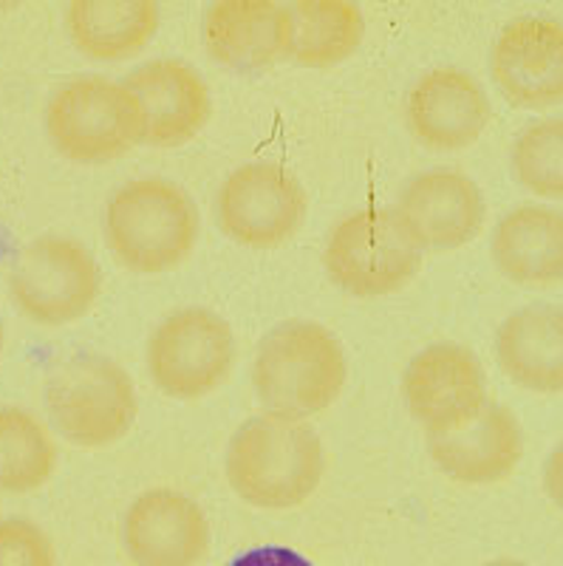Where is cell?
Here are the masks:
<instances>
[{
    "label": "cell",
    "mask_w": 563,
    "mask_h": 566,
    "mask_svg": "<svg viewBox=\"0 0 563 566\" xmlns=\"http://www.w3.org/2000/svg\"><path fill=\"white\" fill-rule=\"evenodd\" d=\"M348 360L332 328L317 321H283L256 348L252 388L267 413L309 419L337 402Z\"/></svg>",
    "instance_id": "obj_3"
},
{
    "label": "cell",
    "mask_w": 563,
    "mask_h": 566,
    "mask_svg": "<svg viewBox=\"0 0 563 566\" xmlns=\"http://www.w3.org/2000/svg\"><path fill=\"white\" fill-rule=\"evenodd\" d=\"M493 119L484 85L459 65H436L410 83L405 123L434 150H461L481 139Z\"/></svg>",
    "instance_id": "obj_13"
},
{
    "label": "cell",
    "mask_w": 563,
    "mask_h": 566,
    "mask_svg": "<svg viewBox=\"0 0 563 566\" xmlns=\"http://www.w3.org/2000/svg\"><path fill=\"white\" fill-rule=\"evenodd\" d=\"M423 244L394 207H363L337 221L323 247V270L346 295H394L423 266Z\"/></svg>",
    "instance_id": "obj_6"
},
{
    "label": "cell",
    "mask_w": 563,
    "mask_h": 566,
    "mask_svg": "<svg viewBox=\"0 0 563 566\" xmlns=\"http://www.w3.org/2000/svg\"><path fill=\"white\" fill-rule=\"evenodd\" d=\"M52 428L77 448H108L128 437L139 413L131 374L105 354L80 352L60 360L45 380Z\"/></svg>",
    "instance_id": "obj_5"
},
{
    "label": "cell",
    "mask_w": 563,
    "mask_h": 566,
    "mask_svg": "<svg viewBox=\"0 0 563 566\" xmlns=\"http://www.w3.org/2000/svg\"><path fill=\"white\" fill-rule=\"evenodd\" d=\"M286 7L292 20L289 60L298 65L332 69L363 43L365 14L352 0H295Z\"/></svg>",
    "instance_id": "obj_21"
},
{
    "label": "cell",
    "mask_w": 563,
    "mask_h": 566,
    "mask_svg": "<svg viewBox=\"0 0 563 566\" xmlns=\"http://www.w3.org/2000/svg\"><path fill=\"white\" fill-rule=\"evenodd\" d=\"M201 43L212 63L252 74L289 57L292 20L275 0H218L201 18Z\"/></svg>",
    "instance_id": "obj_17"
},
{
    "label": "cell",
    "mask_w": 563,
    "mask_h": 566,
    "mask_svg": "<svg viewBox=\"0 0 563 566\" xmlns=\"http://www.w3.org/2000/svg\"><path fill=\"white\" fill-rule=\"evenodd\" d=\"M501 371L524 391L563 394V306L530 303L496 332Z\"/></svg>",
    "instance_id": "obj_18"
},
{
    "label": "cell",
    "mask_w": 563,
    "mask_h": 566,
    "mask_svg": "<svg viewBox=\"0 0 563 566\" xmlns=\"http://www.w3.org/2000/svg\"><path fill=\"white\" fill-rule=\"evenodd\" d=\"M145 116L150 148H179L201 134L212 114V94L199 69L187 60L156 57L134 69L125 80Z\"/></svg>",
    "instance_id": "obj_14"
},
{
    "label": "cell",
    "mask_w": 563,
    "mask_h": 566,
    "mask_svg": "<svg viewBox=\"0 0 563 566\" xmlns=\"http://www.w3.org/2000/svg\"><path fill=\"white\" fill-rule=\"evenodd\" d=\"M403 397L425 433L453 431L487 406V377L468 346L439 340L416 352L403 374Z\"/></svg>",
    "instance_id": "obj_10"
},
{
    "label": "cell",
    "mask_w": 563,
    "mask_h": 566,
    "mask_svg": "<svg viewBox=\"0 0 563 566\" xmlns=\"http://www.w3.org/2000/svg\"><path fill=\"white\" fill-rule=\"evenodd\" d=\"M490 255L504 277L521 286L563 281V210L519 205L507 210L490 235Z\"/></svg>",
    "instance_id": "obj_19"
},
{
    "label": "cell",
    "mask_w": 563,
    "mask_h": 566,
    "mask_svg": "<svg viewBox=\"0 0 563 566\" xmlns=\"http://www.w3.org/2000/svg\"><path fill=\"white\" fill-rule=\"evenodd\" d=\"M510 168L530 193L563 201V114L541 116L515 134Z\"/></svg>",
    "instance_id": "obj_23"
},
{
    "label": "cell",
    "mask_w": 563,
    "mask_h": 566,
    "mask_svg": "<svg viewBox=\"0 0 563 566\" xmlns=\"http://www.w3.org/2000/svg\"><path fill=\"white\" fill-rule=\"evenodd\" d=\"M159 20L161 9L154 0H74L65 9V32L77 52L116 63L154 40Z\"/></svg>",
    "instance_id": "obj_20"
},
{
    "label": "cell",
    "mask_w": 563,
    "mask_h": 566,
    "mask_svg": "<svg viewBox=\"0 0 563 566\" xmlns=\"http://www.w3.org/2000/svg\"><path fill=\"white\" fill-rule=\"evenodd\" d=\"M544 490L550 495V502L557 510H563V442L552 448L544 462Z\"/></svg>",
    "instance_id": "obj_26"
},
{
    "label": "cell",
    "mask_w": 563,
    "mask_h": 566,
    "mask_svg": "<svg viewBox=\"0 0 563 566\" xmlns=\"http://www.w3.org/2000/svg\"><path fill=\"white\" fill-rule=\"evenodd\" d=\"M103 290L94 252L71 235L45 232L20 247L9 272V295L29 321L69 326L91 310Z\"/></svg>",
    "instance_id": "obj_7"
},
{
    "label": "cell",
    "mask_w": 563,
    "mask_h": 566,
    "mask_svg": "<svg viewBox=\"0 0 563 566\" xmlns=\"http://www.w3.org/2000/svg\"><path fill=\"white\" fill-rule=\"evenodd\" d=\"M394 210L423 250L450 252L470 244L484 227L481 187L456 168H430L410 176Z\"/></svg>",
    "instance_id": "obj_15"
},
{
    "label": "cell",
    "mask_w": 563,
    "mask_h": 566,
    "mask_svg": "<svg viewBox=\"0 0 563 566\" xmlns=\"http://www.w3.org/2000/svg\"><path fill=\"white\" fill-rule=\"evenodd\" d=\"M0 566H58L52 538L23 515L0 518Z\"/></svg>",
    "instance_id": "obj_24"
},
{
    "label": "cell",
    "mask_w": 563,
    "mask_h": 566,
    "mask_svg": "<svg viewBox=\"0 0 563 566\" xmlns=\"http://www.w3.org/2000/svg\"><path fill=\"white\" fill-rule=\"evenodd\" d=\"M490 74L507 103L526 111L563 103V20L521 14L490 49Z\"/></svg>",
    "instance_id": "obj_11"
},
{
    "label": "cell",
    "mask_w": 563,
    "mask_h": 566,
    "mask_svg": "<svg viewBox=\"0 0 563 566\" xmlns=\"http://www.w3.org/2000/svg\"><path fill=\"white\" fill-rule=\"evenodd\" d=\"M434 468L459 484L504 482L524 457V431L519 417L501 402L487 406L453 431L425 433Z\"/></svg>",
    "instance_id": "obj_16"
},
{
    "label": "cell",
    "mask_w": 563,
    "mask_h": 566,
    "mask_svg": "<svg viewBox=\"0 0 563 566\" xmlns=\"http://www.w3.org/2000/svg\"><path fill=\"white\" fill-rule=\"evenodd\" d=\"M481 566H530L524 564V560H515V558H496V560H487V564Z\"/></svg>",
    "instance_id": "obj_27"
},
{
    "label": "cell",
    "mask_w": 563,
    "mask_h": 566,
    "mask_svg": "<svg viewBox=\"0 0 563 566\" xmlns=\"http://www.w3.org/2000/svg\"><path fill=\"white\" fill-rule=\"evenodd\" d=\"M210 538L207 513L181 490H148L122 515V549L136 566H196Z\"/></svg>",
    "instance_id": "obj_12"
},
{
    "label": "cell",
    "mask_w": 563,
    "mask_h": 566,
    "mask_svg": "<svg viewBox=\"0 0 563 566\" xmlns=\"http://www.w3.org/2000/svg\"><path fill=\"white\" fill-rule=\"evenodd\" d=\"M227 484L243 504L292 510L312 499L326 476V448L306 419L252 417L230 437Z\"/></svg>",
    "instance_id": "obj_1"
},
{
    "label": "cell",
    "mask_w": 563,
    "mask_h": 566,
    "mask_svg": "<svg viewBox=\"0 0 563 566\" xmlns=\"http://www.w3.org/2000/svg\"><path fill=\"white\" fill-rule=\"evenodd\" d=\"M0 354H3V323H0Z\"/></svg>",
    "instance_id": "obj_28"
},
{
    "label": "cell",
    "mask_w": 563,
    "mask_h": 566,
    "mask_svg": "<svg viewBox=\"0 0 563 566\" xmlns=\"http://www.w3.org/2000/svg\"><path fill=\"white\" fill-rule=\"evenodd\" d=\"M103 232L116 264L136 275H161L192 255L201 216L181 185L165 176H136L105 201Z\"/></svg>",
    "instance_id": "obj_2"
},
{
    "label": "cell",
    "mask_w": 563,
    "mask_h": 566,
    "mask_svg": "<svg viewBox=\"0 0 563 566\" xmlns=\"http://www.w3.org/2000/svg\"><path fill=\"white\" fill-rule=\"evenodd\" d=\"M154 386L170 399H201L236 366V332L207 306H181L156 323L145 348Z\"/></svg>",
    "instance_id": "obj_8"
},
{
    "label": "cell",
    "mask_w": 563,
    "mask_h": 566,
    "mask_svg": "<svg viewBox=\"0 0 563 566\" xmlns=\"http://www.w3.org/2000/svg\"><path fill=\"white\" fill-rule=\"evenodd\" d=\"M218 227L247 250L286 244L309 216V196L298 176L278 161H243L216 193Z\"/></svg>",
    "instance_id": "obj_9"
},
{
    "label": "cell",
    "mask_w": 563,
    "mask_h": 566,
    "mask_svg": "<svg viewBox=\"0 0 563 566\" xmlns=\"http://www.w3.org/2000/svg\"><path fill=\"white\" fill-rule=\"evenodd\" d=\"M45 134L74 165H108L142 145L145 116L125 80L80 74L49 97Z\"/></svg>",
    "instance_id": "obj_4"
},
{
    "label": "cell",
    "mask_w": 563,
    "mask_h": 566,
    "mask_svg": "<svg viewBox=\"0 0 563 566\" xmlns=\"http://www.w3.org/2000/svg\"><path fill=\"white\" fill-rule=\"evenodd\" d=\"M227 566H314L303 553L283 544H263V547H252L247 553L236 555Z\"/></svg>",
    "instance_id": "obj_25"
},
{
    "label": "cell",
    "mask_w": 563,
    "mask_h": 566,
    "mask_svg": "<svg viewBox=\"0 0 563 566\" xmlns=\"http://www.w3.org/2000/svg\"><path fill=\"white\" fill-rule=\"evenodd\" d=\"M58 470V444L52 431L20 406L0 408V490L34 493Z\"/></svg>",
    "instance_id": "obj_22"
}]
</instances>
